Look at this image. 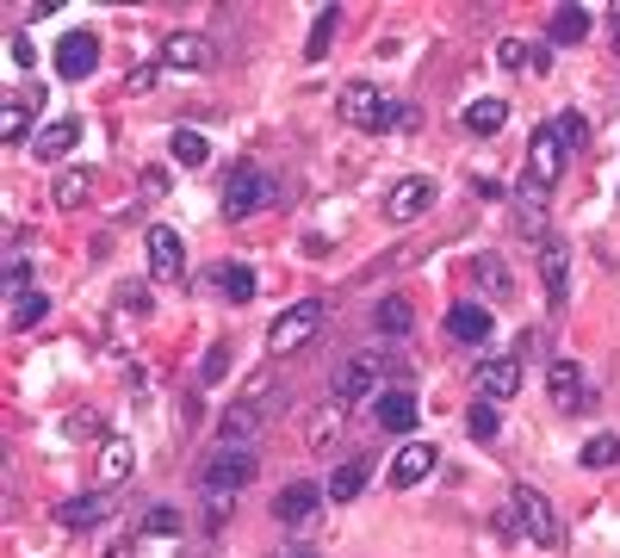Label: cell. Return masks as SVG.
Masks as SVG:
<instances>
[{
  "instance_id": "obj_24",
  "label": "cell",
  "mask_w": 620,
  "mask_h": 558,
  "mask_svg": "<svg viewBox=\"0 0 620 558\" xmlns=\"http://www.w3.org/2000/svg\"><path fill=\"white\" fill-rule=\"evenodd\" d=\"M168 150H175L180 168H205V162H212V136L193 131V124H180V131L168 136Z\"/></svg>"
},
{
  "instance_id": "obj_38",
  "label": "cell",
  "mask_w": 620,
  "mask_h": 558,
  "mask_svg": "<svg viewBox=\"0 0 620 558\" xmlns=\"http://www.w3.org/2000/svg\"><path fill=\"white\" fill-rule=\"evenodd\" d=\"M136 193H150V199H168V168H143V180H136Z\"/></svg>"
},
{
  "instance_id": "obj_10",
  "label": "cell",
  "mask_w": 620,
  "mask_h": 558,
  "mask_svg": "<svg viewBox=\"0 0 620 558\" xmlns=\"http://www.w3.org/2000/svg\"><path fill=\"white\" fill-rule=\"evenodd\" d=\"M546 391H552V404H559L564 416H577V409L589 404V379H583L577 360H552L546 366Z\"/></svg>"
},
{
  "instance_id": "obj_18",
  "label": "cell",
  "mask_w": 620,
  "mask_h": 558,
  "mask_svg": "<svg viewBox=\"0 0 620 558\" xmlns=\"http://www.w3.org/2000/svg\"><path fill=\"white\" fill-rule=\"evenodd\" d=\"M75 143H81V124H75V118H50V124L32 136V155H38V162H62Z\"/></svg>"
},
{
  "instance_id": "obj_16",
  "label": "cell",
  "mask_w": 620,
  "mask_h": 558,
  "mask_svg": "<svg viewBox=\"0 0 620 558\" xmlns=\"http://www.w3.org/2000/svg\"><path fill=\"white\" fill-rule=\"evenodd\" d=\"M106 509H112V497H106V490H81V497H62L57 502V527H99V521H106Z\"/></svg>"
},
{
  "instance_id": "obj_8",
  "label": "cell",
  "mask_w": 620,
  "mask_h": 558,
  "mask_svg": "<svg viewBox=\"0 0 620 558\" xmlns=\"http://www.w3.org/2000/svg\"><path fill=\"white\" fill-rule=\"evenodd\" d=\"M472 385H478V404H497V409H503L509 397L522 391V360H515V354H503V360H485Z\"/></svg>"
},
{
  "instance_id": "obj_44",
  "label": "cell",
  "mask_w": 620,
  "mask_h": 558,
  "mask_svg": "<svg viewBox=\"0 0 620 558\" xmlns=\"http://www.w3.org/2000/svg\"><path fill=\"white\" fill-rule=\"evenodd\" d=\"M7 292H25V261H20V254L7 261Z\"/></svg>"
},
{
  "instance_id": "obj_37",
  "label": "cell",
  "mask_w": 620,
  "mask_h": 558,
  "mask_svg": "<svg viewBox=\"0 0 620 558\" xmlns=\"http://www.w3.org/2000/svg\"><path fill=\"white\" fill-rule=\"evenodd\" d=\"M497 62H503V69H527L534 50H527V38H503V44H497Z\"/></svg>"
},
{
  "instance_id": "obj_27",
  "label": "cell",
  "mask_w": 620,
  "mask_h": 558,
  "mask_svg": "<svg viewBox=\"0 0 620 558\" xmlns=\"http://www.w3.org/2000/svg\"><path fill=\"white\" fill-rule=\"evenodd\" d=\"M372 323H379V335H409V323H416V310H409V298H379V310H372Z\"/></svg>"
},
{
  "instance_id": "obj_47",
  "label": "cell",
  "mask_w": 620,
  "mask_h": 558,
  "mask_svg": "<svg viewBox=\"0 0 620 558\" xmlns=\"http://www.w3.org/2000/svg\"><path fill=\"white\" fill-rule=\"evenodd\" d=\"M279 558H310V553H279Z\"/></svg>"
},
{
  "instance_id": "obj_26",
  "label": "cell",
  "mask_w": 620,
  "mask_h": 558,
  "mask_svg": "<svg viewBox=\"0 0 620 558\" xmlns=\"http://www.w3.org/2000/svg\"><path fill=\"white\" fill-rule=\"evenodd\" d=\"M503 124H509L503 99H472V106H465V131H472V136H497Z\"/></svg>"
},
{
  "instance_id": "obj_1",
  "label": "cell",
  "mask_w": 620,
  "mask_h": 558,
  "mask_svg": "<svg viewBox=\"0 0 620 558\" xmlns=\"http://www.w3.org/2000/svg\"><path fill=\"white\" fill-rule=\"evenodd\" d=\"M385 347H354L348 360L335 366V379H330V391H335V404L342 409H354V404H367V397H385Z\"/></svg>"
},
{
  "instance_id": "obj_46",
  "label": "cell",
  "mask_w": 620,
  "mask_h": 558,
  "mask_svg": "<svg viewBox=\"0 0 620 558\" xmlns=\"http://www.w3.org/2000/svg\"><path fill=\"white\" fill-rule=\"evenodd\" d=\"M106 558H131V539H112V546H106Z\"/></svg>"
},
{
  "instance_id": "obj_12",
  "label": "cell",
  "mask_w": 620,
  "mask_h": 558,
  "mask_svg": "<svg viewBox=\"0 0 620 558\" xmlns=\"http://www.w3.org/2000/svg\"><path fill=\"white\" fill-rule=\"evenodd\" d=\"M143 254H150L155 280H180V268H187V242H180V230H168V224H155V230L143 236Z\"/></svg>"
},
{
  "instance_id": "obj_11",
  "label": "cell",
  "mask_w": 620,
  "mask_h": 558,
  "mask_svg": "<svg viewBox=\"0 0 620 558\" xmlns=\"http://www.w3.org/2000/svg\"><path fill=\"white\" fill-rule=\"evenodd\" d=\"M564 155H571V143L559 136V124H540V131H534V143H527V174L552 187V180H559V168H564Z\"/></svg>"
},
{
  "instance_id": "obj_3",
  "label": "cell",
  "mask_w": 620,
  "mask_h": 558,
  "mask_svg": "<svg viewBox=\"0 0 620 558\" xmlns=\"http://www.w3.org/2000/svg\"><path fill=\"white\" fill-rule=\"evenodd\" d=\"M335 112L348 118L354 131H385V124H391V99L379 94L372 81H348L342 99H335Z\"/></svg>"
},
{
  "instance_id": "obj_28",
  "label": "cell",
  "mask_w": 620,
  "mask_h": 558,
  "mask_svg": "<svg viewBox=\"0 0 620 558\" xmlns=\"http://www.w3.org/2000/svg\"><path fill=\"white\" fill-rule=\"evenodd\" d=\"M615 460H620V435H589V441H583V453H577L583 472H608Z\"/></svg>"
},
{
  "instance_id": "obj_36",
  "label": "cell",
  "mask_w": 620,
  "mask_h": 558,
  "mask_svg": "<svg viewBox=\"0 0 620 558\" xmlns=\"http://www.w3.org/2000/svg\"><path fill=\"white\" fill-rule=\"evenodd\" d=\"M44 310H50V298H44V292L20 298V310H13V329H32V323H44Z\"/></svg>"
},
{
  "instance_id": "obj_15",
  "label": "cell",
  "mask_w": 620,
  "mask_h": 558,
  "mask_svg": "<svg viewBox=\"0 0 620 558\" xmlns=\"http://www.w3.org/2000/svg\"><path fill=\"white\" fill-rule=\"evenodd\" d=\"M564 273H571V249H564L559 236H546L540 242V292H546V305L559 310L571 292H564Z\"/></svg>"
},
{
  "instance_id": "obj_14",
  "label": "cell",
  "mask_w": 620,
  "mask_h": 558,
  "mask_svg": "<svg viewBox=\"0 0 620 558\" xmlns=\"http://www.w3.org/2000/svg\"><path fill=\"white\" fill-rule=\"evenodd\" d=\"M205 62H212V50H205L199 32H168V38H162V69H175V75H199Z\"/></svg>"
},
{
  "instance_id": "obj_32",
  "label": "cell",
  "mask_w": 620,
  "mask_h": 558,
  "mask_svg": "<svg viewBox=\"0 0 620 558\" xmlns=\"http://www.w3.org/2000/svg\"><path fill=\"white\" fill-rule=\"evenodd\" d=\"M589 38V13L583 7H559L552 13V44H583Z\"/></svg>"
},
{
  "instance_id": "obj_25",
  "label": "cell",
  "mask_w": 620,
  "mask_h": 558,
  "mask_svg": "<svg viewBox=\"0 0 620 558\" xmlns=\"http://www.w3.org/2000/svg\"><path fill=\"white\" fill-rule=\"evenodd\" d=\"M546 193H552V187H546V180H534V174L515 187V217H522L527 236H540V205H546Z\"/></svg>"
},
{
  "instance_id": "obj_9",
  "label": "cell",
  "mask_w": 620,
  "mask_h": 558,
  "mask_svg": "<svg viewBox=\"0 0 620 558\" xmlns=\"http://www.w3.org/2000/svg\"><path fill=\"white\" fill-rule=\"evenodd\" d=\"M434 465H441V453H434L428 441H404L397 453H391V472H385V478H391V490H416Z\"/></svg>"
},
{
  "instance_id": "obj_6",
  "label": "cell",
  "mask_w": 620,
  "mask_h": 558,
  "mask_svg": "<svg viewBox=\"0 0 620 558\" xmlns=\"http://www.w3.org/2000/svg\"><path fill=\"white\" fill-rule=\"evenodd\" d=\"M317 323H323V305H317V298L279 310V317H273V329H267V347H273V354H298V347L317 335Z\"/></svg>"
},
{
  "instance_id": "obj_21",
  "label": "cell",
  "mask_w": 620,
  "mask_h": 558,
  "mask_svg": "<svg viewBox=\"0 0 620 558\" xmlns=\"http://www.w3.org/2000/svg\"><path fill=\"white\" fill-rule=\"evenodd\" d=\"M131 465H136V447L124 441V435H112V441L99 447V490L124 484V478H131Z\"/></svg>"
},
{
  "instance_id": "obj_31",
  "label": "cell",
  "mask_w": 620,
  "mask_h": 558,
  "mask_svg": "<svg viewBox=\"0 0 620 558\" xmlns=\"http://www.w3.org/2000/svg\"><path fill=\"white\" fill-rule=\"evenodd\" d=\"M360 490H367V465H360V460H348V465H335V472H330V497L335 502H354Z\"/></svg>"
},
{
  "instance_id": "obj_2",
  "label": "cell",
  "mask_w": 620,
  "mask_h": 558,
  "mask_svg": "<svg viewBox=\"0 0 620 558\" xmlns=\"http://www.w3.org/2000/svg\"><path fill=\"white\" fill-rule=\"evenodd\" d=\"M254 472H261V460H254L249 441H217V453L205 460V472H199V490L205 497H236V490H249Z\"/></svg>"
},
{
  "instance_id": "obj_45",
  "label": "cell",
  "mask_w": 620,
  "mask_h": 558,
  "mask_svg": "<svg viewBox=\"0 0 620 558\" xmlns=\"http://www.w3.org/2000/svg\"><path fill=\"white\" fill-rule=\"evenodd\" d=\"M608 25H615V38H608V50H615V57H620V0H615V7H608Z\"/></svg>"
},
{
  "instance_id": "obj_40",
  "label": "cell",
  "mask_w": 620,
  "mask_h": 558,
  "mask_svg": "<svg viewBox=\"0 0 620 558\" xmlns=\"http://www.w3.org/2000/svg\"><path fill=\"white\" fill-rule=\"evenodd\" d=\"M224 372H230V347H212V354H205V385H217Z\"/></svg>"
},
{
  "instance_id": "obj_42",
  "label": "cell",
  "mask_w": 620,
  "mask_h": 558,
  "mask_svg": "<svg viewBox=\"0 0 620 558\" xmlns=\"http://www.w3.org/2000/svg\"><path fill=\"white\" fill-rule=\"evenodd\" d=\"M13 62H20V69H32V62H38V44H32V38H13Z\"/></svg>"
},
{
  "instance_id": "obj_13",
  "label": "cell",
  "mask_w": 620,
  "mask_h": 558,
  "mask_svg": "<svg viewBox=\"0 0 620 558\" xmlns=\"http://www.w3.org/2000/svg\"><path fill=\"white\" fill-rule=\"evenodd\" d=\"M99 69V38L94 32H69V38L57 44V75L62 81H87Z\"/></svg>"
},
{
  "instance_id": "obj_4",
  "label": "cell",
  "mask_w": 620,
  "mask_h": 558,
  "mask_svg": "<svg viewBox=\"0 0 620 558\" xmlns=\"http://www.w3.org/2000/svg\"><path fill=\"white\" fill-rule=\"evenodd\" d=\"M267 199H273V180H267L261 168H249V162H242V168H236L230 180H224V217H230V224L254 217L261 205H267Z\"/></svg>"
},
{
  "instance_id": "obj_17",
  "label": "cell",
  "mask_w": 620,
  "mask_h": 558,
  "mask_svg": "<svg viewBox=\"0 0 620 558\" xmlns=\"http://www.w3.org/2000/svg\"><path fill=\"white\" fill-rule=\"evenodd\" d=\"M317 502H323V490L317 484H305V478H291L279 497H273V515L286 521V527H305L310 515H317Z\"/></svg>"
},
{
  "instance_id": "obj_7",
  "label": "cell",
  "mask_w": 620,
  "mask_h": 558,
  "mask_svg": "<svg viewBox=\"0 0 620 558\" xmlns=\"http://www.w3.org/2000/svg\"><path fill=\"white\" fill-rule=\"evenodd\" d=\"M434 193H441V187H434L428 174H404V180H391V193H385L379 212H385L391 224H409V217H422L428 205H434Z\"/></svg>"
},
{
  "instance_id": "obj_22",
  "label": "cell",
  "mask_w": 620,
  "mask_h": 558,
  "mask_svg": "<svg viewBox=\"0 0 620 558\" xmlns=\"http://www.w3.org/2000/svg\"><path fill=\"white\" fill-rule=\"evenodd\" d=\"M305 447H310V453H323V460H330L335 447H342V404H330V409H317V416H310Z\"/></svg>"
},
{
  "instance_id": "obj_30",
  "label": "cell",
  "mask_w": 620,
  "mask_h": 558,
  "mask_svg": "<svg viewBox=\"0 0 620 558\" xmlns=\"http://www.w3.org/2000/svg\"><path fill=\"white\" fill-rule=\"evenodd\" d=\"M87 193H94V168H69V174L57 180V205H62V212L87 205Z\"/></svg>"
},
{
  "instance_id": "obj_39",
  "label": "cell",
  "mask_w": 620,
  "mask_h": 558,
  "mask_svg": "<svg viewBox=\"0 0 620 558\" xmlns=\"http://www.w3.org/2000/svg\"><path fill=\"white\" fill-rule=\"evenodd\" d=\"M143 534H180V515H175V509H150Z\"/></svg>"
},
{
  "instance_id": "obj_33",
  "label": "cell",
  "mask_w": 620,
  "mask_h": 558,
  "mask_svg": "<svg viewBox=\"0 0 620 558\" xmlns=\"http://www.w3.org/2000/svg\"><path fill=\"white\" fill-rule=\"evenodd\" d=\"M217 286H224V298H230V305H249V298H254V273L230 261V268H217Z\"/></svg>"
},
{
  "instance_id": "obj_20",
  "label": "cell",
  "mask_w": 620,
  "mask_h": 558,
  "mask_svg": "<svg viewBox=\"0 0 620 558\" xmlns=\"http://www.w3.org/2000/svg\"><path fill=\"white\" fill-rule=\"evenodd\" d=\"M446 335H453V342H490V310L485 305H453L446 310Z\"/></svg>"
},
{
  "instance_id": "obj_29",
  "label": "cell",
  "mask_w": 620,
  "mask_h": 558,
  "mask_svg": "<svg viewBox=\"0 0 620 558\" xmlns=\"http://www.w3.org/2000/svg\"><path fill=\"white\" fill-rule=\"evenodd\" d=\"M335 25H342V7H323V13H317V25H310V44H305V57H310V62H323V57H330Z\"/></svg>"
},
{
  "instance_id": "obj_23",
  "label": "cell",
  "mask_w": 620,
  "mask_h": 558,
  "mask_svg": "<svg viewBox=\"0 0 620 558\" xmlns=\"http://www.w3.org/2000/svg\"><path fill=\"white\" fill-rule=\"evenodd\" d=\"M416 416H422V404H416L409 391H385V397H379V423H385L391 435H409Z\"/></svg>"
},
{
  "instance_id": "obj_19",
  "label": "cell",
  "mask_w": 620,
  "mask_h": 558,
  "mask_svg": "<svg viewBox=\"0 0 620 558\" xmlns=\"http://www.w3.org/2000/svg\"><path fill=\"white\" fill-rule=\"evenodd\" d=\"M32 112H38V87H20V94H7V112H0V136H7V143H25V131H32Z\"/></svg>"
},
{
  "instance_id": "obj_34",
  "label": "cell",
  "mask_w": 620,
  "mask_h": 558,
  "mask_svg": "<svg viewBox=\"0 0 620 558\" xmlns=\"http://www.w3.org/2000/svg\"><path fill=\"white\" fill-rule=\"evenodd\" d=\"M465 428H472V441H497V435H503V409H497V404H478V409H472V416H465Z\"/></svg>"
},
{
  "instance_id": "obj_41",
  "label": "cell",
  "mask_w": 620,
  "mask_h": 558,
  "mask_svg": "<svg viewBox=\"0 0 620 558\" xmlns=\"http://www.w3.org/2000/svg\"><path fill=\"white\" fill-rule=\"evenodd\" d=\"M559 136H564V143H583V136H589V124H583L577 112H564L559 118Z\"/></svg>"
},
{
  "instance_id": "obj_35",
  "label": "cell",
  "mask_w": 620,
  "mask_h": 558,
  "mask_svg": "<svg viewBox=\"0 0 620 558\" xmlns=\"http://www.w3.org/2000/svg\"><path fill=\"white\" fill-rule=\"evenodd\" d=\"M472 273H478V286H490L497 298H509V268L497 261V254H478V261H472Z\"/></svg>"
},
{
  "instance_id": "obj_43",
  "label": "cell",
  "mask_w": 620,
  "mask_h": 558,
  "mask_svg": "<svg viewBox=\"0 0 620 558\" xmlns=\"http://www.w3.org/2000/svg\"><path fill=\"white\" fill-rule=\"evenodd\" d=\"M515 527H522V515H490V534L497 539H515Z\"/></svg>"
},
{
  "instance_id": "obj_5",
  "label": "cell",
  "mask_w": 620,
  "mask_h": 558,
  "mask_svg": "<svg viewBox=\"0 0 620 558\" xmlns=\"http://www.w3.org/2000/svg\"><path fill=\"white\" fill-rule=\"evenodd\" d=\"M515 515H522V534L534 539L540 553L564 546V527H559V515H552V502H546L540 490H527V484H515Z\"/></svg>"
}]
</instances>
